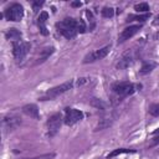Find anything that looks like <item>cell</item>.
Wrapping results in <instances>:
<instances>
[{
	"mask_svg": "<svg viewBox=\"0 0 159 159\" xmlns=\"http://www.w3.org/2000/svg\"><path fill=\"white\" fill-rule=\"evenodd\" d=\"M125 153H135V150L133 149H127V148H119V149H116L113 150L112 153L108 154V158H113V157H117L119 154H125Z\"/></svg>",
	"mask_w": 159,
	"mask_h": 159,
	"instance_id": "18",
	"label": "cell"
},
{
	"mask_svg": "<svg viewBox=\"0 0 159 159\" xmlns=\"http://www.w3.org/2000/svg\"><path fill=\"white\" fill-rule=\"evenodd\" d=\"M154 25H159V14L155 16V20H154Z\"/></svg>",
	"mask_w": 159,
	"mask_h": 159,
	"instance_id": "30",
	"label": "cell"
},
{
	"mask_svg": "<svg viewBox=\"0 0 159 159\" xmlns=\"http://www.w3.org/2000/svg\"><path fill=\"white\" fill-rule=\"evenodd\" d=\"M149 19V14H144V15H129L128 16V21H132V20H137V21H145Z\"/></svg>",
	"mask_w": 159,
	"mask_h": 159,
	"instance_id": "22",
	"label": "cell"
},
{
	"mask_svg": "<svg viewBox=\"0 0 159 159\" xmlns=\"http://www.w3.org/2000/svg\"><path fill=\"white\" fill-rule=\"evenodd\" d=\"M87 82V78H78V81H77V86H82L83 83H86Z\"/></svg>",
	"mask_w": 159,
	"mask_h": 159,
	"instance_id": "28",
	"label": "cell"
},
{
	"mask_svg": "<svg viewBox=\"0 0 159 159\" xmlns=\"http://www.w3.org/2000/svg\"><path fill=\"white\" fill-rule=\"evenodd\" d=\"M111 51V45H107L99 50H96L93 52H89L88 55L84 56L83 58V63H91V62H94V61H98V60H102Z\"/></svg>",
	"mask_w": 159,
	"mask_h": 159,
	"instance_id": "8",
	"label": "cell"
},
{
	"mask_svg": "<svg viewBox=\"0 0 159 159\" xmlns=\"http://www.w3.org/2000/svg\"><path fill=\"white\" fill-rule=\"evenodd\" d=\"M101 14H102L103 17H107V19H108V17H112V16L114 15V9H113V7H108V6H106V7L102 9Z\"/></svg>",
	"mask_w": 159,
	"mask_h": 159,
	"instance_id": "21",
	"label": "cell"
},
{
	"mask_svg": "<svg viewBox=\"0 0 159 159\" xmlns=\"http://www.w3.org/2000/svg\"><path fill=\"white\" fill-rule=\"evenodd\" d=\"M76 29H77V32H81V34L86 32V24H84V21H83L82 19L77 20V26H76Z\"/></svg>",
	"mask_w": 159,
	"mask_h": 159,
	"instance_id": "24",
	"label": "cell"
},
{
	"mask_svg": "<svg viewBox=\"0 0 159 159\" xmlns=\"http://www.w3.org/2000/svg\"><path fill=\"white\" fill-rule=\"evenodd\" d=\"M62 120H63V118H62V114L60 112L53 113L48 117V119H47V130H48L47 134H48V137H53L60 130Z\"/></svg>",
	"mask_w": 159,
	"mask_h": 159,
	"instance_id": "5",
	"label": "cell"
},
{
	"mask_svg": "<svg viewBox=\"0 0 159 159\" xmlns=\"http://www.w3.org/2000/svg\"><path fill=\"white\" fill-rule=\"evenodd\" d=\"M91 104H92L93 107L98 108V109H106V108H107V103L103 102L102 99H98V98H92Z\"/></svg>",
	"mask_w": 159,
	"mask_h": 159,
	"instance_id": "19",
	"label": "cell"
},
{
	"mask_svg": "<svg viewBox=\"0 0 159 159\" xmlns=\"http://www.w3.org/2000/svg\"><path fill=\"white\" fill-rule=\"evenodd\" d=\"M55 157H56L55 153H46V154L39 155V157H35V158H24V159H53Z\"/></svg>",
	"mask_w": 159,
	"mask_h": 159,
	"instance_id": "25",
	"label": "cell"
},
{
	"mask_svg": "<svg viewBox=\"0 0 159 159\" xmlns=\"http://www.w3.org/2000/svg\"><path fill=\"white\" fill-rule=\"evenodd\" d=\"M112 91L119 98H124L135 92V86L130 82H116L112 84Z\"/></svg>",
	"mask_w": 159,
	"mask_h": 159,
	"instance_id": "3",
	"label": "cell"
},
{
	"mask_svg": "<svg viewBox=\"0 0 159 159\" xmlns=\"http://www.w3.org/2000/svg\"><path fill=\"white\" fill-rule=\"evenodd\" d=\"M76 26H77V20H75L72 17H66L62 21H60V22L56 24L57 31L63 37H66L67 40H71V39H73L77 35Z\"/></svg>",
	"mask_w": 159,
	"mask_h": 159,
	"instance_id": "1",
	"label": "cell"
},
{
	"mask_svg": "<svg viewBox=\"0 0 159 159\" xmlns=\"http://www.w3.org/2000/svg\"><path fill=\"white\" fill-rule=\"evenodd\" d=\"M72 87H73V82L72 81L63 82V83H61V84H58L56 87H52L48 91H46V93L42 97H40V101H50V99H53V98L63 94L65 92L70 91Z\"/></svg>",
	"mask_w": 159,
	"mask_h": 159,
	"instance_id": "2",
	"label": "cell"
},
{
	"mask_svg": "<svg viewBox=\"0 0 159 159\" xmlns=\"http://www.w3.org/2000/svg\"><path fill=\"white\" fill-rule=\"evenodd\" d=\"M82 5V2H80V1H73V2H71V6L72 7H80Z\"/></svg>",
	"mask_w": 159,
	"mask_h": 159,
	"instance_id": "29",
	"label": "cell"
},
{
	"mask_svg": "<svg viewBox=\"0 0 159 159\" xmlns=\"http://www.w3.org/2000/svg\"><path fill=\"white\" fill-rule=\"evenodd\" d=\"M47 17H48V14L46 12V11H41V14H40V16L37 17V25H39V27H40V32L43 35V36H46V35H48V31H47V27H46V20H47Z\"/></svg>",
	"mask_w": 159,
	"mask_h": 159,
	"instance_id": "12",
	"label": "cell"
},
{
	"mask_svg": "<svg viewBox=\"0 0 159 159\" xmlns=\"http://www.w3.org/2000/svg\"><path fill=\"white\" fill-rule=\"evenodd\" d=\"M30 47H31V45L29 42H26V41L12 42V55H14L15 60L21 61L27 55V52L30 51Z\"/></svg>",
	"mask_w": 159,
	"mask_h": 159,
	"instance_id": "6",
	"label": "cell"
},
{
	"mask_svg": "<svg viewBox=\"0 0 159 159\" xmlns=\"http://www.w3.org/2000/svg\"><path fill=\"white\" fill-rule=\"evenodd\" d=\"M157 65L155 63H153V62H144L143 63V66H142V68H140V71H139V73L140 75H148L149 72H152V70Z\"/></svg>",
	"mask_w": 159,
	"mask_h": 159,
	"instance_id": "17",
	"label": "cell"
},
{
	"mask_svg": "<svg viewBox=\"0 0 159 159\" xmlns=\"http://www.w3.org/2000/svg\"><path fill=\"white\" fill-rule=\"evenodd\" d=\"M43 5V1H34L32 2V10L36 12L37 10H40V7Z\"/></svg>",
	"mask_w": 159,
	"mask_h": 159,
	"instance_id": "27",
	"label": "cell"
},
{
	"mask_svg": "<svg viewBox=\"0 0 159 159\" xmlns=\"http://www.w3.org/2000/svg\"><path fill=\"white\" fill-rule=\"evenodd\" d=\"M83 118V113L76 108H66L65 109V118L63 123L66 125H73Z\"/></svg>",
	"mask_w": 159,
	"mask_h": 159,
	"instance_id": "7",
	"label": "cell"
},
{
	"mask_svg": "<svg viewBox=\"0 0 159 159\" xmlns=\"http://www.w3.org/2000/svg\"><path fill=\"white\" fill-rule=\"evenodd\" d=\"M5 37H6L7 40H11L12 42H16V41H20L21 32H20L17 29H9V30L5 32Z\"/></svg>",
	"mask_w": 159,
	"mask_h": 159,
	"instance_id": "15",
	"label": "cell"
},
{
	"mask_svg": "<svg viewBox=\"0 0 159 159\" xmlns=\"http://www.w3.org/2000/svg\"><path fill=\"white\" fill-rule=\"evenodd\" d=\"M22 112H24L26 116L31 117V118H35V119H39V118H40L39 108H37V106L34 104V103H30V104L24 106V107H22Z\"/></svg>",
	"mask_w": 159,
	"mask_h": 159,
	"instance_id": "10",
	"label": "cell"
},
{
	"mask_svg": "<svg viewBox=\"0 0 159 159\" xmlns=\"http://www.w3.org/2000/svg\"><path fill=\"white\" fill-rule=\"evenodd\" d=\"M149 114L153 117H159V103H154L149 107Z\"/></svg>",
	"mask_w": 159,
	"mask_h": 159,
	"instance_id": "23",
	"label": "cell"
},
{
	"mask_svg": "<svg viewBox=\"0 0 159 159\" xmlns=\"http://www.w3.org/2000/svg\"><path fill=\"white\" fill-rule=\"evenodd\" d=\"M140 29H142V25H132V26L125 27V29L122 30V32L118 35V42L122 43V42L129 40V39L133 37L137 32H139Z\"/></svg>",
	"mask_w": 159,
	"mask_h": 159,
	"instance_id": "9",
	"label": "cell"
},
{
	"mask_svg": "<svg viewBox=\"0 0 159 159\" xmlns=\"http://www.w3.org/2000/svg\"><path fill=\"white\" fill-rule=\"evenodd\" d=\"M20 123H21V120L17 117H15V116H9V117H5L4 118V125L9 130H14L15 128L19 127Z\"/></svg>",
	"mask_w": 159,
	"mask_h": 159,
	"instance_id": "11",
	"label": "cell"
},
{
	"mask_svg": "<svg viewBox=\"0 0 159 159\" xmlns=\"http://www.w3.org/2000/svg\"><path fill=\"white\" fill-rule=\"evenodd\" d=\"M132 62H133V56H132L130 53H124V55L119 58V61H118V63H117V68H118V70H124V68L129 67V66L132 65Z\"/></svg>",
	"mask_w": 159,
	"mask_h": 159,
	"instance_id": "13",
	"label": "cell"
},
{
	"mask_svg": "<svg viewBox=\"0 0 159 159\" xmlns=\"http://www.w3.org/2000/svg\"><path fill=\"white\" fill-rule=\"evenodd\" d=\"M55 52V47H46V48H43L41 52H40V55H39V57L36 58V62H35V65H40V63H42V62H45L52 53Z\"/></svg>",
	"mask_w": 159,
	"mask_h": 159,
	"instance_id": "14",
	"label": "cell"
},
{
	"mask_svg": "<svg viewBox=\"0 0 159 159\" xmlns=\"http://www.w3.org/2000/svg\"><path fill=\"white\" fill-rule=\"evenodd\" d=\"M4 16L6 17V20L9 21H21V19L24 17V7L21 4H17V2H14L11 4L4 12Z\"/></svg>",
	"mask_w": 159,
	"mask_h": 159,
	"instance_id": "4",
	"label": "cell"
},
{
	"mask_svg": "<svg viewBox=\"0 0 159 159\" xmlns=\"http://www.w3.org/2000/svg\"><path fill=\"white\" fill-rule=\"evenodd\" d=\"M113 117H109V116H107V117H103L102 119H99V122H98V124H97V127H96V130H101V129H104V128H108L112 123H113Z\"/></svg>",
	"mask_w": 159,
	"mask_h": 159,
	"instance_id": "16",
	"label": "cell"
},
{
	"mask_svg": "<svg viewBox=\"0 0 159 159\" xmlns=\"http://www.w3.org/2000/svg\"><path fill=\"white\" fill-rule=\"evenodd\" d=\"M134 10L138 12H148L149 11V5L147 2H139L134 6Z\"/></svg>",
	"mask_w": 159,
	"mask_h": 159,
	"instance_id": "20",
	"label": "cell"
},
{
	"mask_svg": "<svg viewBox=\"0 0 159 159\" xmlns=\"http://www.w3.org/2000/svg\"><path fill=\"white\" fill-rule=\"evenodd\" d=\"M153 134H154V138L152 139V143H150V145H149L150 148H152V147H155L157 144H159V129L154 130Z\"/></svg>",
	"mask_w": 159,
	"mask_h": 159,
	"instance_id": "26",
	"label": "cell"
}]
</instances>
